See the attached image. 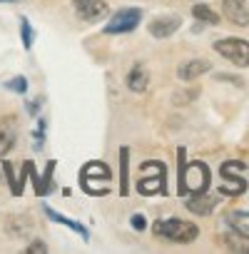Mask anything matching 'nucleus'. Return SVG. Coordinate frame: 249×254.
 Segmentation results:
<instances>
[{"instance_id":"nucleus-1","label":"nucleus","mask_w":249,"mask_h":254,"mask_svg":"<svg viewBox=\"0 0 249 254\" xmlns=\"http://www.w3.org/2000/svg\"><path fill=\"white\" fill-rule=\"evenodd\" d=\"M180 194H197L209 187V170L204 162H189L185 165V150L180 147Z\"/></svg>"},{"instance_id":"nucleus-2","label":"nucleus","mask_w":249,"mask_h":254,"mask_svg":"<svg viewBox=\"0 0 249 254\" xmlns=\"http://www.w3.org/2000/svg\"><path fill=\"white\" fill-rule=\"evenodd\" d=\"M152 232L162 239H170V242H177V244H189V242L197 239L199 227L192 224V222H182V219L170 217V219H157L152 224Z\"/></svg>"},{"instance_id":"nucleus-3","label":"nucleus","mask_w":249,"mask_h":254,"mask_svg":"<svg viewBox=\"0 0 249 254\" xmlns=\"http://www.w3.org/2000/svg\"><path fill=\"white\" fill-rule=\"evenodd\" d=\"M142 177H145V180L137 182V190H140L142 194H157V192L165 194V192H167V185H165L167 170H165L162 162H145V165H142Z\"/></svg>"},{"instance_id":"nucleus-4","label":"nucleus","mask_w":249,"mask_h":254,"mask_svg":"<svg viewBox=\"0 0 249 254\" xmlns=\"http://www.w3.org/2000/svg\"><path fill=\"white\" fill-rule=\"evenodd\" d=\"M214 50L222 58H227L232 65L249 67V43L247 40H242V38H224V40L214 43Z\"/></svg>"},{"instance_id":"nucleus-5","label":"nucleus","mask_w":249,"mask_h":254,"mask_svg":"<svg viewBox=\"0 0 249 254\" xmlns=\"http://www.w3.org/2000/svg\"><path fill=\"white\" fill-rule=\"evenodd\" d=\"M142 20V13L137 8H122L112 15V20L105 25L107 35H122V33H132Z\"/></svg>"},{"instance_id":"nucleus-6","label":"nucleus","mask_w":249,"mask_h":254,"mask_svg":"<svg viewBox=\"0 0 249 254\" xmlns=\"http://www.w3.org/2000/svg\"><path fill=\"white\" fill-rule=\"evenodd\" d=\"M72 5H75V13L80 15V20H85V23L102 20L110 13L105 0H72Z\"/></svg>"},{"instance_id":"nucleus-7","label":"nucleus","mask_w":249,"mask_h":254,"mask_svg":"<svg viewBox=\"0 0 249 254\" xmlns=\"http://www.w3.org/2000/svg\"><path fill=\"white\" fill-rule=\"evenodd\" d=\"M18 140V117L15 115H5L0 117V157H5Z\"/></svg>"},{"instance_id":"nucleus-8","label":"nucleus","mask_w":249,"mask_h":254,"mask_svg":"<svg viewBox=\"0 0 249 254\" xmlns=\"http://www.w3.org/2000/svg\"><path fill=\"white\" fill-rule=\"evenodd\" d=\"M222 13L234 25H242V28L249 25V8H247L244 0H224V3H222Z\"/></svg>"},{"instance_id":"nucleus-9","label":"nucleus","mask_w":249,"mask_h":254,"mask_svg":"<svg viewBox=\"0 0 249 254\" xmlns=\"http://www.w3.org/2000/svg\"><path fill=\"white\" fill-rule=\"evenodd\" d=\"M182 28V20L180 18H157V20H152L150 23V35L152 38H160V40H165V38H170V35H175L177 30Z\"/></svg>"},{"instance_id":"nucleus-10","label":"nucleus","mask_w":249,"mask_h":254,"mask_svg":"<svg viewBox=\"0 0 249 254\" xmlns=\"http://www.w3.org/2000/svg\"><path fill=\"white\" fill-rule=\"evenodd\" d=\"M209 70H212L209 60L197 58V60H187L185 65H180L177 75H180V80H197L199 75H204V72H209Z\"/></svg>"},{"instance_id":"nucleus-11","label":"nucleus","mask_w":249,"mask_h":254,"mask_svg":"<svg viewBox=\"0 0 249 254\" xmlns=\"http://www.w3.org/2000/svg\"><path fill=\"white\" fill-rule=\"evenodd\" d=\"M147 85H150V72H147V67H145V65H135V67L130 70V75H127V87L140 95V92L147 90Z\"/></svg>"},{"instance_id":"nucleus-12","label":"nucleus","mask_w":249,"mask_h":254,"mask_svg":"<svg viewBox=\"0 0 249 254\" xmlns=\"http://www.w3.org/2000/svg\"><path fill=\"white\" fill-rule=\"evenodd\" d=\"M214 204H217V199L214 197H207L204 192L189 194V199H187V209L194 212V214H209L214 209Z\"/></svg>"},{"instance_id":"nucleus-13","label":"nucleus","mask_w":249,"mask_h":254,"mask_svg":"<svg viewBox=\"0 0 249 254\" xmlns=\"http://www.w3.org/2000/svg\"><path fill=\"white\" fill-rule=\"evenodd\" d=\"M219 239H222V244H224L229 252H249V237L242 234V232H237V229L222 234Z\"/></svg>"},{"instance_id":"nucleus-14","label":"nucleus","mask_w":249,"mask_h":254,"mask_svg":"<svg viewBox=\"0 0 249 254\" xmlns=\"http://www.w3.org/2000/svg\"><path fill=\"white\" fill-rule=\"evenodd\" d=\"M92 177H97V180L107 182V180H110V170H107V165H102V162H87V165L82 167L80 182L85 185V182H90Z\"/></svg>"},{"instance_id":"nucleus-15","label":"nucleus","mask_w":249,"mask_h":254,"mask_svg":"<svg viewBox=\"0 0 249 254\" xmlns=\"http://www.w3.org/2000/svg\"><path fill=\"white\" fill-rule=\"evenodd\" d=\"M45 214H48V217H50L53 222H58V224H65V227H70V229H72V232H77V234H80L82 239H87V237H90V232H87V229H85L82 224H77V222H72V219H67L65 214H60V212H55L53 207H45Z\"/></svg>"},{"instance_id":"nucleus-16","label":"nucleus","mask_w":249,"mask_h":254,"mask_svg":"<svg viewBox=\"0 0 249 254\" xmlns=\"http://www.w3.org/2000/svg\"><path fill=\"white\" fill-rule=\"evenodd\" d=\"M227 224L242 234L249 237V212H229L227 214Z\"/></svg>"},{"instance_id":"nucleus-17","label":"nucleus","mask_w":249,"mask_h":254,"mask_svg":"<svg viewBox=\"0 0 249 254\" xmlns=\"http://www.w3.org/2000/svg\"><path fill=\"white\" fill-rule=\"evenodd\" d=\"M192 15H194L197 20L207 23V25H219V23H222V20H219V15H217L212 8H207V5H199V3L192 8Z\"/></svg>"},{"instance_id":"nucleus-18","label":"nucleus","mask_w":249,"mask_h":254,"mask_svg":"<svg viewBox=\"0 0 249 254\" xmlns=\"http://www.w3.org/2000/svg\"><path fill=\"white\" fill-rule=\"evenodd\" d=\"M127 157H130V150L127 147H122L120 150V167H122V177H120V192L122 194H127Z\"/></svg>"},{"instance_id":"nucleus-19","label":"nucleus","mask_w":249,"mask_h":254,"mask_svg":"<svg viewBox=\"0 0 249 254\" xmlns=\"http://www.w3.org/2000/svg\"><path fill=\"white\" fill-rule=\"evenodd\" d=\"M53 170H55V162H48L45 167V175L40 177V187H38V197H45L50 190H53Z\"/></svg>"},{"instance_id":"nucleus-20","label":"nucleus","mask_w":249,"mask_h":254,"mask_svg":"<svg viewBox=\"0 0 249 254\" xmlns=\"http://www.w3.org/2000/svg\"><path fill=\"white\" fill-rule=\"evenodd\" d=\"M20 35H23V48L30 50L33 48V28H30V20L28 18H20Z\"/></svg>"},{"instance_id":"nucleus-21","label":"nucleus","mask_w":249,"mask_h":254,"mask_svg":"<svg viewBox=\"0 0 249 254\" xmlns=\"http://www.w3.org/2000/svg\"><path fill=\"white\" fill-rule=\"evenodd\" d=\"M3 170H5V175H8V182H10V192H13L15 197H20V194H23V187H20L18 177L13 175V167H10V162H3Z\"/></svg>"},{"instance_id":"nucleus-22","label":"nucleus","mask_w":249,"mask_h":254,"mask_svg":"<svg viewBox=\"0 0 249 254\" xmlns=\"http://www.w3.org/2000/svg\"><path fill=\"white\" fill-rule=\"evenodd\" d=\"M5 87L13 90V92H20V95H23V92L28 90V80H25V77H13L10 82H5Z\"/></svg>"},{"instance_id":"nucleus-23","label":"nucleus","mask_w":249,"mask_h":254,"mask_svg":"<svg viewBox=\"0 0 249 254\" xmlns=\"http://www.w3.org/2000/svg\"><path fill=\"white\" fill-rule=\"evenodd\" d=\"M48 252V247L43 244V242H33L30 247H28V254H45Z\"/></svg>"},{"instance_id":"nucleus-24","label":"nucleus","mask_w":249,"mask_h":254,"mask_svg":"<svg viewBox=\"0 0 249 254\" xmlns=\"http://www.w3.org/2000/svg\"><path fill=\"white\" fill-rule=\"evenodd\" d=\"M132 227L142 232V229L147 227V222H145V217H142V214H132Z\"/></svg>"},{"instance_id":"nucleus-25","label":"nucleus","mask_w":249,"mask_h":254,"mask_svg":"<svg viewBox=\"0 0 249 254\" xmlns=\"http://www.w3.org/2000/svg\"><path fill=\"white\" fill-rule=\"evenodd\" d=\"M0 3H18V0H0Z\"/></svg>"}]
</instances>
